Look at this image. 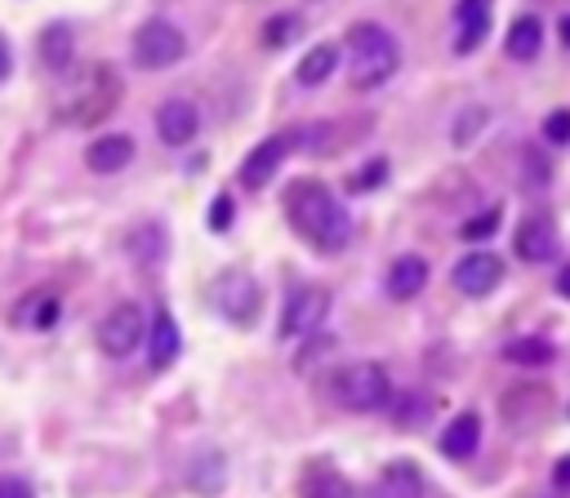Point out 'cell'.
<instances>
[{"mask_svg": "<svg viewBox=\"0 0 570 498\" xmlns=\"http://www.w3.org/2000/svg\"><path fill=\"white\" fill-rule=\"evenodd\" d=\"M334 67H338V49H334V44H316V49H307L303 62L294 67V80H298L303 89H316V84H325V80L334 76Z\"/></svg>", "mask_w": 570, "mask_h": 498, "instance_id": "cell-23", "label": "cell"}, {"mask_svg": "<svg viewBox=\"0 0 570 498\" xmlns=\"http://www.w3.org/2000/svg\"><path fill=\"white\" fill-rule=\"evenodd\" d=\"M129 160H134V138H129V133H102V138H94L89 151H85V165H89L94 173H120Z\"/></svg>", "mask_w": 570, "mask_h": 498, "instance_id": "cell-15", "label": "cell"}, {"mask_svg": "<svg viewBox=\"0 0 570 498\" xmlns=\"http://www.w3.org/2000/svg\"><path fill=\"white\" fill-rule=\"evenodd\" d=\"M120 102V76L111 62H94L85 71H62V93L53 102L62 124H98Z\"/></svg>", "mask_w": 570, "mask_h": 498, "instance_id": "cell-2", "label": "cell"}, {"mask_svg": "<svg viewBox=\"0 0 570 498\" xmlns=\"http://www.w3.org/2000/svg\"><path fill=\"white\" fill-rule=\"evenodd\" d=\"M9 76V44H4V36H0V80Z\"/></svg>", "mask_w": 570, "mask_h": 498, "instance_id": "cell-41", "label": "cell"}, {"mask_svg": "<svg viewBox=\"0 0 570 498\" xmlns=\"http://www.w3.org/2000/svg\"><path fill=\"white\" fill-rule=\"evenodd\" d=\"M485 27L490 22H468V27H459V40H454V53H472L481 40H485Z\"/></svg>", "mask_w": 570, "mask_h": 498, "instance_id": "cell-34", "label": "cell"}, {"mask_svg": "<svg viewBox=\"0 0 570 498\" xmlns=\"http://www.w3.org/2000/svg\"><path fill=\"white\" fill-rule=\"evenodd\" d=\"M552 485H557V489H570V454L557 458V467H552Z\"/></svg>", "mask_w": 570, "mask_h": 498, "instance_id": "cell-38", "label": "cell"}, {"mask_svg": "<svg viewBox=\"0 0 570 498\" xmlns=\"http://www.w3.org/2000/svg\"><path fill=\"white\" fill-rule=\"evenodd\" d=\"M58 320V293L36 289L13 307V325H31V329H49Z\"/></svg>", "mask_w": 570, "mask_h": 498, "instance_id": "cell-25", "label": "cell"}, {"mask_svg": "<svg viewBox=\"0 0 570 498\" xmlns=\"http://www.w3.org/2000/svg\"><path fill=\"white\" fill-rule=\"evenodd\" d=\"M285 218L289 227L321 253H338L352 240V218L347 209L334 200V191L316 178H298L285 191Z\"/></svg>", "mask_w": 570, "mask_h": 498, "instance_id": "cell-1", "label": "cell"}, {"mask_svg": "<svg viewBox=\"0 0 570 498\" xmlns=\"http://www.w3.org/2000/svg\"><path fill=\"white\" fill-rule=\"evenodd\" d=\"M178 347H183V338H178L174 316H169V311H156V316H151V325H147V351H151V369H169V365L178 360Z\"/></svg>", "mask_w": 570, "mask_h": 498, "instance_id": "cell-17", "label": "cell"}, {"mask_svg": "<svg viewBox=\"0 0 570 498\" xmlns=\"http://www.w3.org/2000/svg\"><path fill=\"white\" fill-rule=\"evenodd\" d=\"M450 280H454L459 293H468V298H485V293L499 289V280H503V262H499V253H490V249H472V253H463V258L454 262Z\"/></svg>", "mask_w": 570, "mask_h": 498, "instance_id": "cell-9", "label": "cell"}, {"mask_svg": "<svg viewBox=\"0 0 570 498\" xmlns=\"http://www.w3.org/2000/svg\"><path fill=\"white\" fill-rule=\"evenodd\" d=\"M383 409L392 414V422H396V427H419V422H428V418H432V409H436V400L410 387V391H392Z\"/></svg>", "mask_w": 570, "mask_h": 498, "instance_id": "cell-21", "label": "cell"}, {"mask_svg": "<svg viewBox=\"0 0 570 498\" xmlns=\"http://www.w3.org/2000/svg\"><path fill=\"white\" fill-rule=\"evenodd\" d=\"M223 480H227V467H223V454H218V449H205L200 458H191V467H187V485H191L196 494L214 498V494L223 489Z\"/></svg>", "mask_w": 570, "mask_h": 498, "instance_id": "cell-24", "label": "cell"}, {"mask_svg": "<svg viewBox=\"0 0 570 498\" xmlns=\"http://www.w3.org/2000/svg\"><path fill=\"white\" fill-rule=\"evenodd\" d=\"M401 67V44L387 27L379 22H356L347 31V76H352V89H379L396 76Z\"/></svg>", "mask_w": 570, "mask_h": 498, "instance_id": "cell-3", "label": "cell"}, {"mask_svg": "<svg viewBox=\"0 0 570 498\" xmlns=\"http://www.w3.org/2000/svg\"><path fill=\"white\" fill-rule=\"evenodd\" d=\"M552 356H557V347L548 338H512L503 347V360H512V365H552Z\"/></svg>", "mask_w": 570, "mask_h": 498, "instance_id": "cell-27", "label": "cell"}, {"mask_svg": "<svg viewBox=\"0 0 570 498\" xmlns=\"http://www.w3.org/2000/svg\"><path fill=\"white\" fill-rule=\"evenodd\" d=\"M183 53H187V40H183V31H178L169 18H147V22L134 31V62H138L142 71H165V67H174Z\"/></svg>", "mask_w": 570, "mask_h": 498, "instance_id": "cell-5", "label": "cell"}, {"mask_svg": "<svg viewBox=\"0 0 570 498\" xmlns=\"http://www.w3.org/2000/svg\"><path fill=\"white\" fill-rule=\"evenodd\" d=\"M125 249H129V258H134V262L151 267V262H160V253H165V231H160L156 222H142V227H134V231H129Z\"/></svg>", "mask_w": 570, "mask_h": 498, "instance_id": "cell-26", "label": "cell"}, {"mask_svg": "<svg viewBox=\"0 0 570 498\" xmlns=\"http://www.w3.org/2000/svg\"><path fill=\"white\" fill-rule=\"evenodd\" d=\"M383 178H387V160H383V156H374L370 165H361V169L347 178V191H374Z\"/></svg>", "mask_w": 570, "mask_h": 498, "instance_id": "cell-29", "label": "cell"}, {"mask_svg": "<svg viewBox=\"0 0 570 498\" xmlns=\"http://www.w3.org/2000/svg\"><path fill=\"white\" fill-rule=\"evenodd\" d=\"M298 498H352V485L330 462H307L298 476Z\"/></svg>", "mask_w": 570, "mask_h": 498, "instance_id": "cell-19", "label": "cell"}, {"mask_svg": "<svg viewBox=\"0 0 570 498\" xmlns=\"http://www.w3.org/2000/svg\"><path fill=\"white\" fill-rule=\"evenodd\" d=\"M209 227H214V231H227V227H232V196H214V205H209Z\"/></svg>", "mask_w": 570, "mask_h": 498, "instance_id": "cell-35", "label": "cell"}, {"mask_svg": "<svg viewBox=\"0 0 570 498\" xmlns=\"http://www.w3.org/2000/svg\"><path fill=\"white\" fill-rule=\"evenodd\" d=\"M543 142H552V147L570 142V107H557L543 116Z\"/></svg>", "mask_w": 570, "mask_h": 498, "instance_id": "cell-31", "label": "cell"}, {"mask_svg": "<svg viewBox=\"0 0 570 498\" xmlns=\"http://www.w3.org/2000/svg\"><path fill=\"white\" fill-rule=\"evenodd\" d=\"M481 124H485V107H468V111L454 120V133H450L454 147H468V142L481 133Z\"/></svg>", "mask_w": 570, "mask_h": 498, "instance_id": "cell-30", "label": "cell"}, {"mask_svg": "<svg viewBox=\"0 0 570 498\" xmlns=\"http://www.w3.org/2000/svg\"><path fill=\"white\" fill-rule=\"evenodd\" d=\"M330 396L343 409H352V414H374V409L387 405L392 382H387L383 365H374V360H347V365H338L330 374Z\"/></svg>", "mask_w": 570, "mask_h": 498, "instance_id": "cell-4", "label": "cell"}, {"mask_svg": "<svg viewBox=\"0 0 570 498\" xmlns=\"http://www.w3.org/2000/svg\"><path fill=\"white\" fill-rule=\"evenodd\" d=\"M557 36H561V44H566V49H570V13H566V18H561V22H557Z\"/></svg>", "mask_w": 570, "mask_h": 498, "instance_id": "cell-40", "label": "cell"}, {"mask_svg": "<svg viewBox=\"0 0 570 498\" xmlns=\"http://www.w3.org/2000/svg\"><path fill=\"white\" fill-rule=\"evenodd\" d=\"M294 142H298V133H272V138H263V142L245 156V165H240V182H245L249 191L267 187V178H276V169L285 165V156L294 151Z\"/></svg>", "mask_w": 570, "mask_h": 498, "instance_id": "cell-11", "label": "cell"}, {"mask_svg": "<svg viewBox=\"0 0 570 498\" xmlns=\"http://www.w3.org/2000/svg\"><path fill=\"white\" fill-rule=\"evenodd\" d=\"M476 445H481V418H476L472 409H463V414L441 431V454L454 458V462H463V458L476 454Z\"/></svg>", "mask_w": 570, "mask_h": 498, "instance_id": "cell-18", "label": "cell"}, {"mask_svg": "<svg viewBox=\"0 0 570 498\" xmlns=\"http://www.w3.org/2000/svg\"><path fill=\"white\" fill-rule=\"evenodd\" d=\"M512 249H517L521 262H548V258H557V249H561L557 222H552L548 213H525V218L517 222Z\"/></svg>", "mask_w": 570, "mask_h": 498, "instance_id": "cell-12", "label": "cell"}, {"mask_svg": "<svg viewBox=\"0 0 570 498\" xmlns=\"http://www.w3.org/2000/svg\"><path fill=\"white\" fill-rule=\"evenodd\" d=\"M0 498H31V485L18 476H0Z\"/></svg>", "mask_w": 570, "mask_h": 498, "instance_id": "cell-36", "label": "cell"}, {"mask_svg": "<svg viewBox=\"0 0 570 498\" xmlns=\"http://www.w3.org/2000/svg\"><path fill=\"white\" fill-rule=\"evenodd\" d=\"M557 293H561V298H570V262L557 271Z\"/></svg>", "mask_w": 570, "mask_h": 498, "instance_id": "cell-39", "label": "cell"}, {"mask_svg": "<svg viewBox=\"0 0 570 498\" xmlns=\"http://www.w3.org/2000/svg\"><path fill=\"white\" fill-rule=\"evenodd\" d=\"M370 498H428L423 471H419L414 462H387V467L374 476Z\"/></svg>", "mask_w": 570, "mask_h": 498, "instance_id": "cell-14", "label": "cell"}, {"mask_svg": "<svg viewBox=\"0 0 570 498\" xmlns=\"http://www.w3.org/2000/svg\"><path fill=\"white\" fill-rule=\"evenodd\" d=\"M548 414H552V391H548V387H539V382H517V387H508V396H503V418H508L517 431H530V427L548 422Z\"/></svg>", "mask_w": 570, "mask_h": 498, "instance_id": "cell-10", "label": "cell"}, {"mask_svg": "<svg viewBox=\"0 0 570 498\" xmlns=\"http://www.w3.org/2000/svg\"><path fill=\"white\" fill-rule=\"evenodd\" d=\"M454 18H459V27H468V22H490V0H459V4H454Z\"/></svg>", "mask_w": 570, "mask_h": 498, "instance_id": "cell-33", "label": "cell"}, {"mask_svg": "<svg viewBox=\"0 0 570 498\" xmlns=\"http://www.w3.org/2000/svg\"><path fill=\"white\" fill-rule=\"evenodd\" d=\"M330 316V289L325 285H298L281 311V338H303L316 333L321 320Z\"/></svg>", "mask_w": 570, "mask_h": 498, "instance_id": "cell-8", "label": "cell"}, {"mask_svg": "<svg viewBox=\"0 0 570 498\" xmlns=\"http://www.w3.org/2000/svg\"><path fill=\"white\" fill-rule=\"evenodd\" d=\"M423 285H428V262L419 258V253H401L392 267H387V298H396V302H410V298H419L423 293Z\"/></svg>", "mask_w": 570, "mask_h": 498, "instance_id": "cell-16", "label": "cell"}, {"mask_svg": "<svg viewBox=\"0 0 570 498\" xmlns=\"http://www.w3.org/2000/svg\"><path fill=\"white\" fill-rule=\"evenodd\" d=\"M525 173H530L525 182H548V165H543L534 151H525Z\"/></svg>", "mask_w": 570, "mask_h": 498, "instance_id": "cell-37", "label": "cell"}, {"mask_svg": "<svg viewBox=\"0 0 570 498\" xmlns=\"http://www.w3.org/2000/svg\"><path fill=\"white\" fill-rule=\"evenodd\" d=\"M142 333H147V316H142L138 302H116V307L98 320V347H102V356H111V360L134 356L138 342H142Z\"/></svg>", "mask_w": 570, "mask_h": 498, "instance_id": "cell-6", "label": "cell"}, {"mask_svg": "<svg viewBox=\"0 0 570 498\" xmlns=\"http://www.w3.org/2000/svg\"><path fill=\"white\" fill-rule=\"evenodd\" d=\"M298 13H272L263 27H258V36H263V49H285L294 36H298Z\"/></svg>", "mask_w": 570, "mask_h": 498, "instance_id": "cell-28", "label": "cell"}, {"mask_svg": "<svg viewBox=\"0 0 570 498\" xmlns=\"http://www.w3.org/2000/svg\"><path fill=\"white\" fill-rule=\"evenodd\" d=\"M196 129H200V111H196V102H187V98H169V102H160V111H156V133H160V142H169V147H187V142L196 138Z\"/></svg>", "mask_w": 570, "mask_h": 498, "instance_id": "cell-13", "label": "cell"}, {"mask_svg": "<svg viewBox=\"0 0 570 498\" xmlns=\"http://www.w3.org/2000/svg\"><path fill=\"white\" fill-rule=\"evenodd\" d=\"M490 231H499V209H481L476 218L463 222V240H485Z\"/></svg>", "mask_w": 570, "mask_h": 498, "instance_id": "cell-32", "label": "cell"}, {"mask_svg": "<svg viewBox=\"0 0 570 498\" xmlns=\"http://www.w3.org/2000/svg\"><path fill=\"white\" fill-rule=\"evenodd\" d=\"M71 53H76V36H71L67 22H53V27L40 31V62H45L53 76L71 71Z\"/></svg>", "mask_w": 570, "mask_h": 498, "instance_id": "cell-20", "label": "cell"}, {"mask_svg": "<svg viewBox=\"0 0 570 498\" xmlns=\"http://www.w3.org/2000/svg\"><path fill=\"white\" fill-rule=\"evenodd\" d=\"M539 44H543V27H539L534 13H521V18L508 27V36H503L508 58H517V62H530V58L539 53Z\"/></svg>", "mask_w": 570, "mask_h": 498, "instance_id": "cell-22", "label": "cell"}, {"mask_svg": "<svg viewBox=\"0 0 570 498\" xmlns=\"http://www.w3.org/2000/svg\"><path fill=\"white\" fill-rule=\"evenodd\" d=\"M214 302L232 325H254V316L263 307V289L249 271H223L214 285Z\"/></svg>", "mask_w": 570, "mask_h": 498, "instance_id": "cell-7", "label": "cell"}]
</instances>
